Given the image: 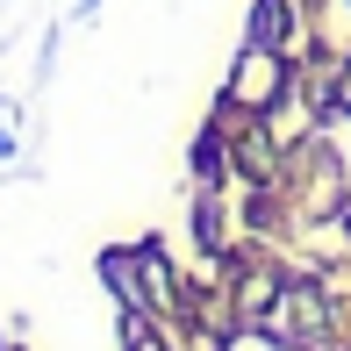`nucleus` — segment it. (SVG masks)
Segmentation results:
<instances>
[{"label": "nucleus", "mask_w": 351, "mask_h": 351, "mask_svg": "<svg viewBox=\"0 0 351 351\" xmlns=\"http://www.w3.org/2000/svg\"><path fill=\"white\" fill-rule=\"evenodd\" d=\"M273 86H280L273 51H265V43H251V58L237 65V101H244V108H265V101H273Z\"/></svg>", "instance_id": "1"}, {"label": "nucleus", "mask_w": 351, "mask_h": 351, "mask_svg": "<svg viewBox=\"0 0 351 351\" xmlns=\"http://www.w3.org/2000/svg\"><path fill=\"white\" fill-rule=\"evenodd\" d=\"M287 29H294V14H287V0H258V14H251V43H265V51H280Z\"/></svg>", "instance_id": "2"}, {"label": "nucleus", "mask_w": 351, "mask_h": 351, "mask_svg": "<svg viewBox=\"0 0 351 351\" xmlns=\"http://www.w3.org/2000/svg\"><path fill=\"white\" fill-rule=\"evenodd\" d=\"M122 344H130V351H165V344H158V330H151V315H143V308H130V323H122Z\"/></svg>", "instance_id": "3"}, {"label": "nucleus", "mask_w": 351, "mask_h": 351, "mask_svg": "<svg viewBox=\"0 0 351 351\" xmlns=\"http://www.w3.org/2000/svg\"><path fill=\"white\" fill-rule=\"evenodd\" d=\"M201 244H208V251H222V215H215V201H201Z\"/></svg>", "instance_id": "4"}, {"label": "nucleus", "mask_w": 351, "mask_h": 351, "mask_svg": "<svg viewBox=\"0 0 351 351\" xmlns=\"http://www.w3.org/2000/svg\"><path fill=\"white\" fill-rule=\"evenodd\" d=\"M344 108H351V72H344Z\"/></svg>", "instance_id": "5"}]
</instances>
